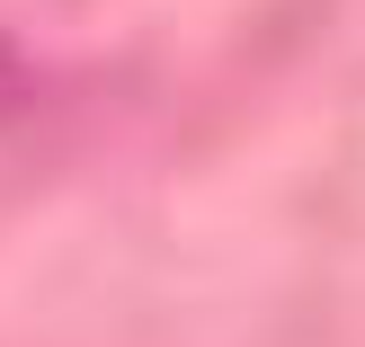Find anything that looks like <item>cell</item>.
<instances>
[{
	"label": "cell",
	"instance_id": "obj_1",
	"mask_svg": "<svg viewBox=\"0 0 365 347\" xmlns=\"http://www.w3.org/2000/svg\"><path fill=\"white\" fill-rule=\"evenodd\" d=\"M18 107H27V53H18L9 36H0V125H9Z\"/></svg>",
	"mask_w": 365,
	"mask_h": 347
}]
</instances>
